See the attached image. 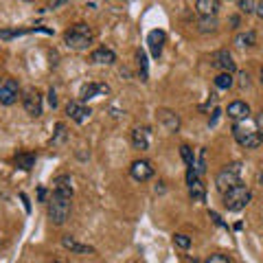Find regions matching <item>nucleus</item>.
Segmentation results:
<instances>
[{
    "label": "nucleus",
    "instance_id": "3",
    "mask_svg": "<svg viewBox=\"0 0 263 263\" xmlns=\"http://www.w3.org/2000/svg\"><path fill=\"white\" fill-rule=\"evenodd\" d=\"M239 176H241V164H239V162H230V164H226V167L217 174L215 186L219 189L221 193H226V191H230L233 186L239 184Z\"/></svg>",
    "mask_w": 263,
    "mask_h": 263
},
{
    "label": "nucleus",
    "instance_id": "5",
    "mask_svg": "<svg viewBox=\"0 0 263 263\" xmlns=\"http://www.w3.org/2000/svg\"><path fill=\"white\" fill-rule=\"evenodd\" d=\"M233 136L241 147H246V149H254V147H259L263 143V132H254L252 127H246L243 123H235Z\"/></svg>",
    "mask_w": 263,
    "mask_h": 263
},
{
    "label": "nucleus",
    "instance_id": "33",
    "mask_svg": "<svg viewBox=\"0 0 263 263\" xmlns=\"http://www.w3.org/2000/svg\"><path fill=\"white\" fill-rule=\"evenodd\" d=\"M48 103H51V108H57V95H55V90H48Z\"/></svg>",
    "mask_w": 263,
    "mask_h": 263
},
{
    "label": "nucleus",
    "instance_id": "31",
    "mask_svg": "<svg viewBox=\"0 0 263 263\" xmlns=\"http://www.w3.org/2000/svg\"><path fill=\"white\" fill-rule=\"evenodd\" d=\"M195 171H197V176H202L204 171H206V152H200V162H197V167H195Z\"/></svg>",
    "mask_w": 263,
    "mask_h": 263
},
{
    "label": "nucleus",
    "instance_id": "6",
    "mask_svg": "<svg viewBox=\"0 0 263 263\" xmlns=\"http://www.w3.org/2000/svg\"><path fill=\"white\" fill-rule=\"evenodd\" d=\"M129 176L136 180V182H147L149 178H154V167L149 160H134L129 167Z\"/></svg>",
    "mask_w": 263,
    "mask_h": 263
},
{
    "label": "nucleus",
    "instance_id": "41",
    "mask_svg": "<svg viewBox=\"0 0 263 263\" xmlns=\"http://www.w3.org/2000/svg\"><path fill=\"white\" fill-rule=\"evenodd\" d=\"M53 263H60V261H53Z\"/></svg>",
    "mask_w": 263,
    "mask_h": 263
},
{
    "label": "nucleus",
    "instance_id": "4",
    "mask_svg": "<svg viewBox=\"0 0 263 263\" xmlns=\"http://www.w3.org/2000/svg\"><path fill=\"white\" fill-rule=\"evenodd\" d=\"M68 215H70V200L53 193L51 200H48V217H51V221L57 226H62L64 221L68 219Z\"/></svg>",
    "mask_w": 263,
    "mask_h": 263
},
{
    "label": "nucleus",
    "instance_id": "37",
    "mask_svg": "<svg viewBox=\"0 0 263 263\" xmlns=\"http://www.w3.org/2000/svg\"><path fill=\"white\" fill-rule=\"evenodd\" d=\"M230 22H233V27H237V24H239V18H237V15H233V18H230Z\"/></svg>",
    "mask_w": 263,
    "mask_h": 263
},
{
    "label": "nucleus",
    "instance_id": "25",
    "mask_svg": "<svg viewBox=\"0 0 263 263\" xmlns=\"http://www.w3.org/2000/svg\"><path fill=\"white\" fill-rule=\"evenodd\" d=\"M215 88H219V90L233 88V75H228V72H219V75L215 77Z\"/></svg>",
    "mask_w": 263,
    "mask_h": 263
},
{
    "label": "nucleus",
    "instance_id": "14",
    "mask_svg": "<svg viewBox=\"0 0 263 263\" xmlns=\"http://www.w3.org/2000/svg\"><path fill=\"white\" fill-rule=\"evenodd\" d=\"M164 40H167V35H164V31H160V29H156V31H152L149 35H147V44H149V51H152V55L156 57V60L162 55Z\"/></svg>",
    "mask_w": 263,
    "mask_h": 263
},
{
    "label": "nucleus",
    "instance_id": "24",
    "mask_svg": "<svg viewBox=\"0 0 263 263\" xmlns=\"http://www.w3.org/2000/svg\"><path fill=\"white\" fill-rule=\"evenodd\" d=\"M219 27L217 18L213 15V18H200V22H197V29H200L202 33H209V31H215Z\"/></svg>",
    "mask_w": 263,
    "mask_h": 263
},
{
    "label": "nucleus",
    "instance_id": "12",
    "mask_svg": "<svg viewBox=\"0 0 263 263\" xmlns=\"http://www.w3.org/2000/svg\"><path fill=\"white\" fill-rule=\"evenodd\" d=\"M158 123L167 132H178L180 129V117L174 110H167V108L158 110Z\"/></svg>",
    "mask_w": 263,
    "mask_h": 263
},
{
    "label": "nucleus",
    "instance_id": "30",
    "mask_svg": "<svg viewBox=\"0 0 263 263\" xmlns=\"http://www.w3.org/2000/svg\"><path fill=\"white\" fill-rule=\"evenodd\" d=\"M202 263H230V259L226 257V254H219V252H215V254H211L209 259H204Z\"/></svg>",
    "mask_w": 263,
    "mask_h": 263
},
{
    "label": "nucleus",
    "instance_id": "36",
    "mask_svg": "<svg viewBox=\"0 0 263 263\" xmlns=\"http://www.w3.org/2000/svg\"><path fill=\"white\" fill-rule=\"evenodd\" d=\"M257 123H259V127L263 129V110L259 112V117H257Z\"/></svg>",
    "mask_w": 263,
    "mask_h": 263
},
{
    "label": "nucleus",
    "instance_id": "7",
    "mask_svg": "<svg viewBox=\"0 0 263 263\" xmlns=\"http://www.w3.org/2000/svg\"><path fill=\"white\" fill-rule=\"evenodd\" d=\"M22 105L27 110L29 117H40L42 114V97H40L37 90H27V95L22 97Z\"/></svg>",
    "mask_w": 263,
    "mask_h": 263
},
{
    "label": "nucleus",
    "instance_id": "26",
    "mask_svg": "<svg viewBox=\"0 0 263 263\" xmlns=\"http://www.w3.org/2000/svg\"><path fill=\"white\" fill-rule=\"evenodd\" d=\"M136 60H138V66H141V79L147 81V57L143 51H138L136 53Z\"/></svg>",
    "mask_w": 263,
    "mask_h": 263
},
{
    "label": "nucleus",
    "instance_id": "39",
    "mask_svg": "<svg viewBox=\"0 0 263 263\" xmlns=\"http://www.w3.org/2000/svg\"><path fill=\"white\" fill-rule=\"evenodd\" d=\"M0 243H3V233H0Z\"/></svg>",
    "mask_w": 263,
    "mask_h": 263
},
{
    "label": "nucleus",
    "instance_id": "40",
    "mask_svg": "<svg viewBox=\"0 0 263 263\" xmlns=\"http://www.w3.org/2000/svg\"><path fill=\"white\" fill-rule=\"evenodd\" d=\"M193 263H200V261H193Z\"/></svg>",
    "mask_w": 263,
    "mask_h": 263
},
{
    "label": "nucleus",
    "instance_id": "2",
    "mask_svg": "<svg viewBox=\"0 0 263 263\" xmlns=\"http://www.w3.org/2000/svg\"><path fill=\"white\" fill-rule=\"evenodd\" d=\"M250 191L246 189L241 182L237 184V186H233L230 191H226L224 193V206L228 209V211H233V213H237V211H243L246 206H248V202H250Z\"/></svg>",
    "mask_w": 263,
    "mask_h": 263
},
{
    "label": "nucleus",
    "instance_id": "19",
    "mask_svg": "<svg viewBox=\"0 0 263 263\" xmlns=\"http://www.w3.org/2000/svg\"><path fill=\"white\" fill-rule=\"evenodd\" d=\"M195 9L202 13V18H213L219 9V3L217 0H197L195 3Z\"/></svg>",
    "mask_w": 263,
    "mask_h": 263
},
{
    "label": "nucleus",
    "instance_id": "22",
    "mask_svg": "<svg viewBox=\"0 0 263 263\" xmlns=\"http://www.w3.org/2000/svg\"><path fill=\"white\" fill-rule=\"evenodd\" d=\"M180 156H182V160L186 164V169H195V156H193V149L189 145H182L180 147Z\"/></svg>",
    "mask_w": 263,
    "mask_h": 263
},
{
    "label": "nucleus",
    "instance_id": "10",
    "mask_svg": "<svg viewBox=\"0 0 263 263\" xmlns=\"http://www.w3.org/2000/svg\"><path fill=\"white\" fill-rule=\"evenodd\" d=\"M108 92H110V88L105 86V84H97V81H90V84L81 86L79 101L84 103V101H88V99H95V97H99V95H108Z\"/></svg>",
    "mask_w": 263,
    "mask_h": 263
},
{
    "label": "nucleus",
    "instance_id": "29",
    "mask_svg": "<svg viewBox=\"0 0 263 263\" xmlns=\"http://www.w3.org/2000/svg\"><path fill=\"white\" fill-rule=\"evenodd\" d=\"M64 138H66V125L64 123H57V132H55V138L51 141V145H60Z\"/></svg>",
    "mask_w": 263,
    "mask_h": 263
},
{
    "label": "nucleus",
    "instance_id": "32",
    "mask_svg": "<svg viewBox=\"0 0 263 263\" xmlns=\"http://www.w3.org/2000/svg\"><path fill=\"white\" fill-rule=\"evenodd\" d=\"M18 35H22V31H0V40H11Z\"/></svg>",
    "mask_w": 263,
    "mask_h": 263
},
{
    "label": "nucleus",
    "instance_id": "18",
    "mask_svg": "<svg viewBox=\"0 0 263 263\" xmlns=\"http://www.w3.org/2000/svg\"><path fill=\"white\" fill-rule=\"evenodd\" d=\"M90 62L95 64H114L117 62V55H114V51H110V48H97V51H92V55H90Z\"/></svg>",
    "mask_w": 263,
    "mask_h": 263
},
{
    "label": "nucleus",
    "instance_id": "17",
    "mask_svg": "<svg viewBox=\"0 0 263 263\" xmlns=\"http://www.w3.org/2000/svg\"><path fill=\"white\" fill-rule=\"evenodd\" d=\"M55 189H53V193H57V195H62V197H72V180H70V176H57L55 178Z\"/></svg>",
    "mask_w": 263,
    "mask_h": 263
},
{
    "label": "nucleus",
    "instance_id": "11",
    "mask_svg": "<svg viewBox=\"0 0 263 263\" xmlns=\"http://www.w3.org/2000/svg\"><path fill=\"white\" fill-rule=\"evenodd\" d=\"M66 114L75 123H84L90 117V108H86L81 101H68L66 103Z\"/></svg>",
    "mask_w": 263,
    "mask_h": 263
},
{
    "label": "nucleus",
    "instance_id": "20",
    "mask_svg": "<svg viewBox=\"0 0 263 263\" xmlns=\"http://www.w3.org/2000/svg\"><path fill=\"white\" fill-rule=\"evenodd\" d=\"M15 167L22 169V171H31L35 167V154H29V152H22V154H15Z\"/></svg>",
    "mask_w": 263,
    "mask_h": 263
},
{
    "label": "nucleus",
    "instance_id": "34",
    "mask_svg": "<svg viewBox=\"0 0 263 263\" xmlns=\"http://www.w3.org/2000/svg\"><path fill=\"white\" fill-rule=\"evenodd\" d=\"M20 197H22V202H24V209H27V213H29V211H31V204H29V197H27V195H24V193H22Z\"/></svg>",
    "mask_w": 263,
    "mask_h": 263
},
{
    "label": "nucleus",
    "instance_id": "38",
    "mask_svg": "<svg viewBox=\"0 0 263 263\" xmlns=\"http://www.w3.org/2000/svg\"><path fill=\"white\" fill-rule=\"evenodd\" d=\"M259 75H261V84H263V68H261V72H259Z\"/></svg>",
    "mask_w": 263,
    "mask_h": 263
},
{
    "label": "nucleus",
    "instance_id": "13",
    "mask_svg": "<svg viewBox=\"0 0 263 263\" xmlns=\"http://www.w3.org/2000/svg\"><path fill=\"white\" fill-rule=\"evenodd\" d=\"M226 114L233 121H246L250 117V105L246 103V101H233V103H228V108H226Z\"/></svg>",
    "mask_w": 263,
    "mask_h": 263
},
{
    "label": "nucleus",
    "instance_id": "35",
    "mask_svg": "<svg viewBox=\"0 0 263 263\" xmlns=\"http://www.w3.org/2000/svg\"><path fill=\"white\" fill-rule=\"evenodd\" d=\"M257 15L263 20V3H257Z\"/></svg>",
    "mask_w": 263,
    "mask_h": 263
},
{
    "label": "nucleus",
    "instance_id": "16",
    "mask_svg": "<svg viewBox=\"0 0 263 263\" xmlns=\"http://www.w3.org/2000/svg\"><path fill=\"white\" fill-rule=\"evenodd\" d=\"M132 145H134V149H149V132L145 127H134L132 129Z\"/></svg>",
    "mask_w": 263,
    "mask_h": 263
},
{
    "label": "nucleus",
    "instance_id": "21",
    "mask_svg": "<svg viewBox=\"0 0 263 263\" xmlns=\"http://www.w3.org/2000/svg\"><path fill=\"white\" fill-rule=\"evenodd\" d=\"M235 44L237 46H254L257 44V33L254 31H246V33H239V35L235 37Z\"/></svg>",
    "mask_w": 263,
    "mask_h": 263
},
{
    "label": "nucleus",
    "instance_id": "1",
    "mask_svg": "<svg viewBox=\"0 0 263 263\" xmlns=\"http://www.w3.org/2000/svg\"><path fill=\"white\" fill-rule=\"evenodd\" d=\"M92 40H95V31L88 27V24L84 22H79L75 24L72 29L66 31V35H64V42L68 44L70 48H88L90 44H92Z\"/></svg>",
    "mask_w": 263,
    "mask_h": 263
},
{
    "label": "nucleus",
    "instance_id": "28",
    "mask_svg": "<svg viewBox=\"0 0 263 263\" xmlns=\"http://www.w3.org/2000/svg\"><path fill=\"white\" fill-rule=\"evenodd\" d=\"M174 243L178 246V248H182V250H186L189 246H191V239H189L186 235H182V233H178V235H174Z\"/></svg>",
    "mask_w": 263,
    "mask_h": 263
},
{
    "label": "nucleus",
    "instance_id": "15",
    "mask_svg": "<svg viewBox=\"0 0 263 263\" xmlns=\"http://www.w3.org/2000/svg\"><path fill=\"white\" fill-rule=\"evenodd\" d=\"M62 246H64V248H68L70 252H75V254H90V252H95L92 246L79 243L75 237H70V235H64V237H62Z\"/></svg>",
    "mask_w": 263,
    "mask_h": 263
},
{
    "label": "nucleus",
    "instance_id": "23",
    "mask_svg": "<svg viewBox=\"0 0 263 263\" xmlns=\"http://www.w3.org/2000/svg\"><path fill=\"white\" fill-rule=\"evenodd\" d=\"M189 195H191V200H193V202H204V197H206V195H204V186H202L200 180L189 186Z\"/></svg>",
    "mask_w": 263,
    "mask_h": 263
},
{
    "label": "nucleus",
    "instance_id": "27",
    "mask_svg": "<svg viewBox=\"0 0 263 263\" xmlns=\"http://www.w3.org/2000/svg\"><path fill=\"white\" fill-rule=\"evenodd\" d=\"M237 7L243 11V13H252V11H257V3L254 0H239L237 3Z\"/></svg>",
    "mask_w": 263,
    "mask_h": 263
},
{
    "label": "nucleus",
    "instance_id": "8",
    "mask_svg": "<svg viewBox=\"0 0 263 263\" xmlns=\"http://www.w3.org/2000/svg\"><path fill=\"white\" fill-rule=\"evenodd\" d=\"M18 92H20V88H18V81L15 79H7L3 86H0V103L3 105H11L18 101Z\"/></svg>",
    "mask_w": 263,
    "mask_h": 263
},
{
    "label": "nucleus",
    "instance_id": "9",
    "mask_svg": "<svg viewBox=\"0 0 263 263\" xmlns=\"http://www.w3.org/2000/svg\"><path fill=\"white\" fill-rule=\"evenodd\" d=\"M211 62H213V66L215 68H219L221 72H228V75H233L235 72V62H233V55H230L228 51H217L215 55L211 57Z\"/></svg>",
    "mask_w": 263,
    "mask_h": 263
}]
</instances>
